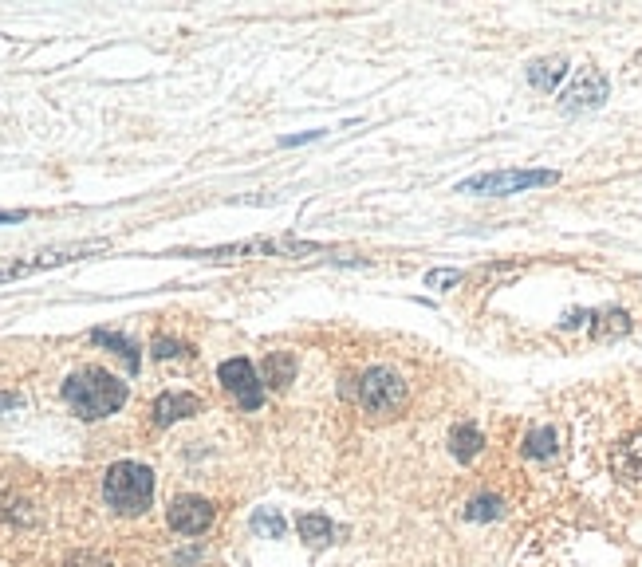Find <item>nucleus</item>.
<instances>
[{
  "instance_id": "1",
  "label": "nucleus",
  "mask_w": 642,
  "mask_h": 567,
  "mask_svg": "<svg viewBox=\"0 0 642 567\" xmlns=\"http://www.w3.org/2000/svg\"><path fill=\"white\" fill-rule=\"evenodd\" d=\"M64 402L83 418V422H99L115 410H123L127 402V382L99 367H83L64 382Z\"/></svg>"
},
{
  "instance_id": "2",
  "label": "nucleus",
  "mask_w": 642,
  "mask_h": 567,
  "mask_svg": "<svg viewBox=\"0 0 642 567\" xmlns=\"http://www.w3.org/2000/svg\"><path fill=\"white\" fill-rule=\"evenodd\" d=\"M103 497L119 516H142L154 501V473L138 461H115L103 477Z\"/></svg>"
},
{
  "instance_id": "3",
  "label": "nucleus",
  "mask_w": 642,
  "mask_h": 567,
  "mask_svg": "<svg viewBox=\"0 0 642 567\" xmlns=\"http://www.w3.org/2000/svg\"><path fill=\"white\" fill-rule=\"evenodd\" d=\"M560 174L556 170H493V174H477L457 182V193H477V197H509V193H524V189L556 186Z\"/></svg>"
},
{
  "instance_id": "4",
  "label": "nucleus",
  "mask_w": 642,
  "mask_h": 567,
  "mask_svg": "<svg viewBox=\"0 0 642 567\" xmlns=\"http://www.w3.org/2000/svg\"><path fill=\"white\" fill-rule=\"evenodd\" d=\"M355 398H359V406L367 414H394L406 402V382L390 367H371L355 382Z\"/></svg>"
},
{
  "instance_id": "5",
  "label": "nucleus",
  "mask_w": 642,
  "mask_h": 567,
  "mask_svg": "<svg viewBox=\"0 0 642 567\" xmlns=\"http://www.w3.org/2000/svg\"><path fill=\"white\" fill-rule=\"evenodd\" d=\"M323 245L316 241H300V237H257V241H241V245H221V249L197 252L201 260H249V256H316Z\"/></svg>"
},
{
  "instance_id": "6",
  "label": "nucleus",
  "mask_w": 642,
  "mask_h": 567,
  "mask_svg": "<svg viewBox=\"0 0 642 567\" xmlns=\"http://www.w3.org/2000/svg\"><path fill=\"white\" fill-rule=\"evenodd\" d=\"M107 249V241H83V245H64V249H48V252H32L24 260H4L0 264V284L8 280H24V276H36V272H48V268H60V264H71L87 252Z\"/></svg>"
},
{
  "instance_id": "7",
  "label": "nucleus",
  "mask_w": 642,
  "mask_h": 567,
  "mask_svg": "<svg viewBox=\"0 0 642 567\" xmlns=\"http://www.w3.org/2000/svg\"><path fill=\"white\" fill-rule=\"evenodd\" d=\"M607 95H611L607 75L599 67H579L576 79L560 91V107L564 111H595V107L607 103Z\"/></svg>"
},
{
  "instance_id": "8",
  "label": "nucleus",
  "mask_w": 642,
  "mask_h": 567,
  "mask_svg": "<svg viewBox=\"0 0 642 567\" xmlns=\"http://www.w3.org/2000/svg\"><path fill=\"white\" fill-rule=\"evenodd\" d=\"M217 378L225 382V390L245 406V410H260L264 406V382L257 378V367L249 359H225L217 367Z\"/></svg>"
},
{
  "instance_id": "9",
  "label": "nucleus",
  "mask_w": 642,
  "mask_h": 567,
  "mask_svg": "<svg viewBox=\"0 0 642 567\" xmlns=\"http://www.w3.org/2000/svg\"><path fill=\"white\" fill-rule=\"evenodd\" d=\"M166 520H170V528L182 532V536H201V532L213 524V504L205 501V497H178V501L170 504Z\"/></svg>"
},
{
  "instance_id": "10",
  "label": "nucleus",
  "mask_w": 642,
  "mask_h": 567,
  "mask_svg": "<svg viewBox=\"0 0 642 567\" xmlns=\"http://www.w3.org/2000/svg\"><path fill=\"white\" fill-rule=\"evenodd\" d=\"M611 465H615V477H619L631 493H642V434H631V438L619 441Z\"/></svg>"
},
{
  "instance_id": "11",
  "label": "nucleus",
  "mask_w": 642,
  "mask_h": 567,
  "mask_svg": "<svg viewBox=\"0 0 642 567\" xmlns=\"http://www.w3.org/2000/svg\"><path fill=\"white\" fill-rule=\"evenodd\" d=\"M193 414H201V398H193V394H162L154 402V426H174Z\"/></svg>"
},
{
  "instance_id": "12",
  "label": "nucleus",
  "mask_w": 642,
  "mask_h": 567,
  "mask_svg": "<svg viewBox=\"0 0 642 567\" xmlns=\"http://www.w3.org/2000/svg\"><path fill=\"white\" fill-rule=\"evenodd\" d=\"M564 75H568V60L564 56H544V60H532L528 63V83L536 87V91H556L560 83H564Z\"/></svg>"
},
{
  "instance_id": "13",
  "label": "nucleus",
  "mask_w": 642,
  "mask_h": 567,
  "mask_svg": "<svg viewBox=\"0 0 642 567\" xmlns=\"http://www.w3.org/2000/svg\"><path fill=\"white\" fill-rule=\"evenodd\" d=\"M631 331V315L623 312V308H603V312H591V339H599V343H611V339H619V335H627Z\"/></svg>"
},
{
  "instance_id": "14",
  "label": "nucleus",
  "mask_w": 642,
  "mask_h": 567,
  "mask_svg": "<svg viewBox=\"0 0 642 567\" xmlns=\"http://www.w3.org/2000/svg\"><path fill=\"white\" fill-rule=\"evenodd\" d=\"M485 449V438H481V430L477 426H453L450 430V453L457 457V461H473L477 453Z\"/></svg>"
},
{
  "instance_id": "15",
  "label": "nucleus",
  "mask_w": 642,
  "mask_h": 567,
  "mask_svg": "<svg viewBox=\"0 0 642 567\" xmlns=\"http://www.w3.org/2000/svg\"><path fill=\"white\" fill-rule=\"evenodd\" d=\"M91 343H99V347H111L123 363H127V371H138V347L130 343L127 335H119V331H107V327H95L91 331Z\"/></svg>"
},
{
  "instance_id": "16",
  "label": "nucleus",
  "mask_w": 642,
  "mask_h": 567,
  "mask_svg": "<svg viewBox=\"0 0 642 567\" xmlns=\"http://www.w3.org/2000/svg\"><path fill=\"white\" fill-rule=\"evenodd\" d=\"M292 378H296V359H292L288 351H272V355L264 359V382H268V386L284 390Z\"/></svg>"
},
{
  "instance_id": "17",
  "label": "nucleus",
  "mask_w": 642,
  "mask_h": 567,
  "mask_svg": "<svg viewBox=\"0 0 642 567\" xmlns=\"http://www.w3.org/2000/svg\"><path fill=\"white\" fill-rule=\"evenodd\" d=\"M300 536L312 544V548H327L331 540H335V524L320 516V512H308V516H300Z\"/></svg>"
},
{
  "instance_id": "18",
  "label": "nucleus",
  "mask_w": 642,
  "mask_h": 567,
  "mask_svg": "<svg viewBox=\"0 0 642 567\" xmlns=\"http://www.w3.org/2000/svg\"><path fill=\"white\" fill-rule=\"evenodd\" d=\"M556 445H560L556 430H552V426H540V430H532V434L524 438V457L544 461V457H552V453H556Z\"/></svg>"
},
{
  "instance_id": "19",
  "label": "nucleus",
  "mask_w": 642,
  "mask_h": 567,
  "mask_svg": "<svg viewBox=\"0 0 642 567\" xmlns=\"http://www.w3.org/2000/svg\"><path fill=\"white\" fill-rule=\"evenodd\" d=\"M249 528H253L257 536H268V540H280L288 524H284V516H280V512H272V508H257V512H253V520H249Z\"/></svg>"
},
{
  "instance_id": "20",
  "label": "nucleus",
  "mask_w": 642,
  "mask_h": 567,
  "mask_svg": "<svg viewBox=\"0 0 642 567\" xmlns=\"http://www.w3.org/2000/svg\"><path fill=\"white\" fill-rule=\"evenodd\" d=\"M465 516H469V520H497V516H505V501L493 497V493H481V497L469 501Z\"/></svg>"
},
{
  "instance_id": "21",
  "label": "nucleus",
  "mask_w": 642,
  "mask_h": 567,
  "mask_svg": "<svg viewBox=\"0 0 642 567\" xmlns=\"http://www.w3.org/2000/svg\"><path fill=\"white\" fill-rule=\"evenodd\" d=\"M453 284H461V272H457V268H434V272H426V288L446 292Z\"/></svg>"
},
{
  "instance_id": "22",
  "label": "nucleus",
  "mask_w": 642,
  "mask_h": 567,
  "mask_svg": "<svg viewBox=\"0 0 642 567\" xmlns=\"http://www.w3.org/2000/svg\"><path fill=\"white\" fill-rule=\"evenodd\" d=\"M64 567H111L107 556H99V552H75Z\"/></svg>"
},
{
  "instance_id": "23",
  "label": "nucleus",
  "mask_w": 642,
  "mask_h": 567,
  "mask_svg": "<svg viewBox=\"0 0 642 567\" xmlns=\"http://www.w3.org/2000/svg\"><path fill=\"white\" fill-rule=\"evenodd\" d=\"M154 355H158V359H174V355H182V343H174V339H154Z\"/></svg>"
},
{
  "instance_id": "24",
  "label": "nucleus",
  "mask_w": 642,
  "mask_h": 567,
  "mask_svg": "<svg viewBox=\"0 0 642 567\" xmlns=\"http://www.w3.org/2000/svg\"><path fill=\"white\" fill-rule=\"evenodd\" d=\"M323 130H308V134H292V138H280V146H300V142H312V138H320Z\"/></svg>"
},
{
  "instance_id": "25",
  "label": "nucleus",
  "mask_w": 642,
  "mask_h": 567,
  "mask_svg": "<svg viewBox=\"0 0 642 567\" xmlns=\"http://www.w3.org/2000/svg\"><path fill=\"white\" fill-rule=\"evenodd\" d=\"M583 319L591 323V312H572V315H564V323H560V327H564V331H572V327H579Z\"/></svg>"
},
{
  "instance_id": "26",
  "label": "nucleus",
  "mask_w": 642,
  "mask_h": 567,
  "mask_svg": "<svg viewBox=\"0 0 642 567\" xmlns=\"http://www.w3.org/2000/svg\"><path fill=\"white\" fill-rule=\"evenodd\" d=\"M28 213L24 209H0V225H12V221H24Z\"/></svg>"
},
{
  "instance_id": "27",
  "label": "nucleus",
  "mask_w": 642,
  "mask_h": 567,
  "mask_svg": "<svg viewBox=\"0 0 642 567\" xmlns=\"http://www.w3.org/2000/svg\"><path fill=\"white\" fill-rule=\"evenodd\" d=\"M20 406V394H0V410H16Z\"/></svg>"
}]
</instances>
